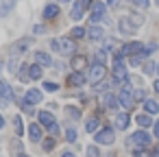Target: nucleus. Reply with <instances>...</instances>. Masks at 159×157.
I'll return each mask as SVG.
<instances>
[{"label": "nucleus", "mask_w": 159, "mask_h": 157, "mask_svg": "<svg viewBox=\"0 0 159 157\" xmlns=\"http://www.w3.org/2000/svg\"><path fill=\"white\" fill-rule=\"evenodd\" d=\"M105 74H107V70H105V63H98V61H94V63H92V68H89V72H87V81H89L92 85H96V83H100V81L105 79Z\"/></svg>", "instance_id": "nucleus-1"}, {"label": "nucleus", "mask_w": 159, "mask_h": 157, "mask_svg": "<svg viewBox=\"0 0 159 157\" xmlns=\"http://www.w3.org/2000/svg\"><path fill=\"white\" fill-rule=\"evenodd\" d=\"M146 44H142V42H126V44H122V48L116 53V57L118 59H124V57H133L137 50H142Z\"/></svg>", "instance_id": "nucleus-2"}, {"label": "nucleus", "mask_w": 159, "mask_h": 157, "mask_svg": "<svg viewBox=\"0 0 159 157\" xmlns=\"http://www.w3.org/2000/svg\"><path fill=\"white\" fill-rule=\"evenodd\" d=\"M118 31H120V35H135V33H137V26H135V22L131 20V16H124V18H120V22H118Z\"/></svg>", "instance_id": "nucleus-3"}, {"label": "nucleus", "mask_w": 159, "mask_h": 157, "mask_svg": "<svg viewBox=\"0 0 159 157\" xmlns=\"http://www.w3.org/2000/svg\"><path fill=\"white\" fill-rule=\"evenodd\" d=\"M96 142H98V144H105V146L113 144V142H116L113 129H111V127H102L100 131H96Z\"/></svg>", "instance_id": "nucleus-4"}, {"label": "nucleus", "mask_w": 159, "mask_h": 157, "mask_svg": "<svg viewBox=\"0 0 159 157\" xmlns=\"http://www.w3.org/2000/svg\"><path fill=\"white\" fill-rule=\"evenodd\" d=\"M89 11H92V13H89V20H92L94 24H98V22L105 20V16H107V5H105V2H94Z\"/></svg>", "instance_id": "nucleus-5"}, {"label": "nucleus", "mask_w": 159, "mask_h": 157, "mask_svg": "<svg viewBox=\"0 0 159 157\" xmlns=\"http://www.w3.org/2000/svg\"><path fill=\"white\" fill-rule=\"evenodd\" d=\"M85 81H87V74H85V70H72V74H68V85L70 87H81V85H85Z\"/></svg>", "instance_id": "nucleus-6"}, {"label": "nucleus", "mask_w": 159, "mask_h": 157, "mask_svg": "<svg viewBox=\"0 0 159 157\" xmlns=\"http://www.w3.org/2000/svg\"><path fill=\"white\" fill-rule=\"evenodd\" d=\"M39 124L46 127L50 133H57V118L50 111H39Z\"/></svg>", "instance_id": "nucleus-7"}, {"label": "nucleus", "mask_w": 159, "mask_h": 157, "mask_svg": "<svg viewBox=\"0 0 159 157\" xmlns=\"http://www.w3.org/2000/svg\"><path fill=\"white\" fill-rule=\"evenodd\" d=\"M133 146H137V148H144V146H148L150 144V135L146 133V131H135L133 135H131V140H129Z\"/></svg>", "instance_id": "nucleus-8"}, {"label": "nucleus", "mask_w": 159, "mask_h": 157, "mask_svg": "<svg viewBox=\"0 0 159 157\" xmlns=\"http://www.w3.org/2000/svg\"><path fill=\"white\" fill-rule=\"evenodd\" d=\"M111 72H113V79H116V81H124V79H126V66H124V61L116 57V59H113Z\"/></svg>", "instance_id": "nucleus-9"}, {"label": "nucleus", "mask_w": 159, "mask_h": 157, "mask_svg": "<svg viewBox=\"0 0 159 157\" xmlns=\"http://www.w3.org/2000/svg\"><path fill=\"white\" fill-rule=\"evenodd\" d=\"M31 44H33V37H22L20 42H16V46H13V55H16V57L24 55V53L31 48Z\"/></svg>", "instance_id": "nucleus-10"}, {"label": "nucleus", "mask_w": 159, "mask_h": 157, "mask_svg": "<svg viewBox=\"0 0 159 157\" xmlns=\"http://www.w3.org/2000/svg\"><path fill=\"white\" fill-rule=\"evenodd\" d=\"M13 98H16V94H13V87L5 83L2 92H0V107H7V105H9V103H11Z\"/></svg>", "instance_id": "nucleus-11"}, {"label": "nucleus", "mask_w": 159, "mask_h": 157, "mask_svg": "<svg viewBox=\"0 0 159 157\" xmlns=\"http://www.w3.org/2000/svg\"><path fill=\"white\" fill-rule=\"evenodd\" d=\"M57 16H59V5L57 2H48L44 7V11H42V18L44 20H55Z\"/></svg>", "instance_id": "nucleus-12"}, {"label": "nucleus", "mask_w": 159, "mask_h": 157, "mask_svg": "<svg viewBox=\"0 0 159 157\" xmlns=\"http://www.w3.org/2000/svg\"><path fill=\"white\" fill-rule=\"evenodd\" d=\"M83 13H85L83 2H81V0H74V2H72V9H70V18L79 22V20H83Z\"/></svg>", "instance_id": "nucleus-13"}, {"label": "nucleus", "mask_w": 159, "mask_h": 157, "mask_svg": "<svg viewBox=\"0 0 159 157\" xmlns=\"http://www.w3.org/2000/svg\"><path fill=\"white\" fill-rule=\"evenodd\" d=\"M61 39V55H72L74 50H76V46H74V39L70 37V35H66V37H59Z\"/></svg>", "instance_id": "nucleus-14"}, {"label": "nucleus", "mask_w": 159, "mask_h": 157, "mask_svg": "<svg viewBox=\"0 0 159 157\" xmlns=\"http://www.w3.org/2000/svg\"><path fill=\"white\" fill-rule=\"evenodd\" d=\"M24 100H26V103H31V105H37V103H42V90H37V87H31V90H26V94H24Z\"/></svg>", "instance_id": "nucleus-15"}, {"label": "nucleus", "mask_w": 159, "mask_h": 157, "mask_svg": "<svg viewBox=\"0 0 159 157\" xmlns=\"http://www.w3.org/2000/svg\"><path fill=\"white\" fill-rule=\"evenodd\" d=\"M100 103H102V107H107V109H118V107H120L118 98H116V96H111L109 92L100 94Z\"/></svg>", "instance_id": "nucleus-16"}, {"label": "nucleus", "mask_w": 159, "mask_h": 157, "mask_svg": "<svg viewBox=\"0 0 159 157\" xmlns=\"http://www.w3.org/2000/svg\"><path fill=\"white\" fill-rule=\"evenodd\" d=\"M35 63L48 68V66H52V57H50L48 53H44V50H37V53H35Z\"/></svg>", "instance_id": "nucleus-17"}, {"label": "nucleus", "mask_w": 159, "mask_h": 157, "mask_svg": "<svg viewBox=\"0 0 159 157\" xmlns=\"http://www.w3.org/2000/svg\"><path fill=\"white\" fill-rule=\"evenodd\" d=\"M87 37H89L92 42H100V39L105 37V31H102L100 26H96V24H94V26H89V29H87Z\"/></svg>", "instance_id": "nucleus-18"}, {"label": "nucleus", "mask_w": 159, "mask_h": 157, "mask_svg": "<svg viewBox=\"0 0 159 157\" xmlns=\"http://www.w3.org/2000/svg\"><path fill=\"white\" fill-rule=\"evenodd\" d=\"M129 122H131V118H129V113H126V111H120V113L116 116V127H118L120 131L129 129Z\"/></svg>", "instance_id": "nucleus-19"}, {"label": "nucleus", "mask_w": 159, "mask_h": 157, "mask_svg": "<svg viewBox=\"0 0 159 157\" xmlns=\"http://www.w3.org/2000/svg\"><path fill=\"white\" fill-rule=\"evenodd\" d=\"M29 74H31V81H39L44 76V66H39V63L29 66Z\"/></svg>", "instance_id": "nucleus-20"}, {"label": "nucleus", "mask_w": 159, "mask_h": 157, "mask_svg": "<svg viewBox=\"0 0 159 157\" xmlns=\"http://www.w3.org/2000/svg\"><path fill=\"white\" fill-rule=\"evenodd\" d=\"M29 137L31 142H42V124H29Z\"/></svg>", "instance_id": "nucleus-21"}, {"label": "nucleus", "mask_w": 159, "mask_h": 157, "mask_svg": "<svg viewBox=\"0 0 159 157\" xmlns=\"http://www.w3.org/2000/svg\"><path fill=\"white\" fill-rule=\"evenodd\" d=\"M13 7H16V0H0V18L9 16Z\"/></svg>", "instance_id": "nucleus-22"}, {"label": "nucleus", "mask_w": 159, "mask_h": 157, "mask_svg": "<svg viewBox=\"0 0 159 157\" xmlns=\"http://www.w3.org/2000/svg\"><path fill=\"white\" fill-rule=\"evenodd\" d=\"M70 63H72V70H85V66H87V59H85L83 55H74Z\"/></svg>", "instance_id": "nucleus-23"}, {"label": "nucleus", "mask_w": 159, "mask_h": 157, "mask_svg": "<svg viewBox=\"0 0 159 157\" xmlns=\"http://www.w3.org/2000/svg\"><path fill=\"white\" fill-rule=\"evenodd\" d=\"M98 127H100V118H98V116H92V118H87V122H85V131H87V133H94V131H98Z\"/></svg>", "instance_id": "nucleus-24"}, {"label": "nucleus", "mask_w": 159, "mask_h": 157, "mask_svg": "<svg viewBox=\"0 0 159 157\" xmlns=\"http://www.w3.org/2000/svg\"><path fill=\"white\" fill-rule=\"evenodd\" d=\"M144 109H146V113H159V103L152 100V98H146L144 100Z\"/></svg>", "instance_id": "nucleus-25"}, {"label": "nucleus", "mask_w": 159, "mask_h": 157, "mask_svg": "<svg viewBox=\"0 0 159 157\" xmlns=\"http://www.w3.org/2000/svg\"><path fill=\"white\" fill-rule=\"evenodd\" d=\"M72 39H83V37H87V31L83 29V26H74V29H70V33H68Z\"/></svg>", "instance_id": "nucleus-26"}, {"label": "nucleus", "mask_w": 159, "mask_h": 157, "mask_svg": "<svg viewBox=\"0 0 159 157\" xmlns=\"http://www.w3.org/2000/svg\"><path fill=\"white\" fill-rule=\"evenodd\" d=\"M66 118L79 120V118H81V109H79V107H74V105H68V107H66Z\"/></svg>", "instance_id": "nucleus-27"}, {"label": "nucleus", "mask_w": 159, "mask_h": 157, "mask_svg": "<svg viewBox=\"0 0 159 157\" xmlns=\"http://www.w3.org/2000/svg\"><path fill=\"white\" fill-rule=\"evenodd\" d=\"M135 122H137L142 129H146V127H150V124H152V120H150V113H139V116L135 118Z\"/></svg>", "instance_id": "nucleus-28"}, {"label": "nucleus", "mask_w": 159, "mask_h": 157, "mask_svg": "<svg viewBox=\"0 0 159 157\" xmlns=\"http://www.w3.org/2000/svg\"><path fill=\"white\" fill-rule=\"evenodd\" d=\"M7 70H9V72H11V74H16V72H18V70H20V61H18V59H16V55H11V59H9V61H7Z\"/></svg>", "instance_id": "nucleus-29"}, {"label": "nucleus", "mask_w": 159, "mask_h": 157, "mask_svg": "<svg viewBox=\"0 0 159 157\" xmlns=\"http://www.w3.org/2000/svg\"><path fill=\"white\" fill-rule=\"evenodd\" d=\"M18 79L22 83H29L31 81V74H29V66H20V72H18Z\"/></svg>", "instance_id": "nucleus-30"}, {"label": "nucleus", "mask_w": 159, "mask_h": 157, "mask_svg": "<svg viewBox=\"0 0 159 157\" xmlns=\"http://www.w3.org/2000/svg\"><path fill=\"white\" fill-rule=\"evenodd\" d=\"M142 70H144V74H155L157 66H155L152 61H144V63H142Z\"/></svg>", "instance_id": "nucleus-31"}, {"label": "nucleus", "mask_w": 159, "mask_h": 157, "mask_svg": "<svg viewBox=\"0 0 159 157\" xmlns=\"http://www.w3.org/2000/svg\"><path fill=\"white\" fill-rule=\"evenodd\" d=\"M55 146H57V142H55V137H46V140H44V144H42V148H44L46 153H50V150H52Z\"/></svg>", "instance_id": "nucleus-32"}, {"label": "nucleus", "mask_w": 159, "mask_h": 157, "mask_svg": "<svg viewBox=\"0 0 159 157\" xmlns=\"http://www.w3.org/2000/svg\"><path fill=\"white\" fill-rule=\"evenodd\" d=\"M50 50H55V53L61 55V39H59V37H52V39H50Z\"/></svg>", "instance_id": "nucleus-33"}, {"label": "nucleus", "mask_w": 159, "mask_h": 157, "mask_svg": "<svg viewBox=\"0 0 159 157\" xmlns=\"http://www.w3.org/2000/svg\"><path fill=\"white\" fill-rule=\"evenodd\" d=\"M13 127H16V135H22L24 127H22V118H20V116H16V118H13Z\"/></svg>", "instance_id": "nucleus-34"}, {"label": "nucleus", "mask_w": 159, "mask_h": 157, "mask_svg": "<svg viewBox=\"0 0 159 157\" xmlns=\"http://www.w3.org/2000/svg\"><path fill=\"white\" fill-rule=\"evenodd\" d=\"M85 155L87 157H100V150H98V146H87L85 148Z\"/></svg>", "instance_id": "nucleus-35"}, {"label": "nucleus", "mask_w": 159, "mask_h": 157, "mask_svg": "<svg viewBox=\"0 0 159 157\" xmlns=\"http://www.w3.org/2000/svg\"><path fill=\"white\" fill-rule=\"evenodd\" d=\"M131 5H133L135 9H146L150 2H148V0H131Z\"/></svg>", "instance_id": "nucleus-36"}, {"label": "nucleus", "mask_w": 159, "mask_h": 157, "mask_svg": "<svg viewBox=\"0 0 159 157\" xmlns=\"http://www.w3.org/2000/svg\"><path fill=\"white\" fill-rule=\"evenodd\" d=\"M44 90H46V92H57L59 85H57L55 81H44Z\"/></svg>", "instance_id": "nucleus-37"}, {"label": "nucleus", "mask_w": 159, "mask_h": 157, "mask_svg": "<svg viewBox=\"0 0 159 157\" xmlns=\"http://www.w3.org/2000/svg\"><path fill=\"white\" fill-rule=\"evenodd\" d=\"M66 140H68V142H74V140H76V131H74L72 127L66 129Z\"/></svg>", "instance_id": "nucleus-38"}, {"label": "nucleus", "mask_w": 159, "mask_h": 157, "mask_svg": "<svg viewBox=\"0 0 159 157\" xmlns=\"http://www.w3.org/2000/svg\"><path fill=\"white\" fill-rule=\"evenodd\" d=\"M135 100H146V90H135Z\"/></svg>", "instance_id": "nucleus-39"}, {"label": "nucleus", "mask_w": 159, "mask_h": 157, "mask_svg": "<svg viewBox=\"0 0 159 157\" xmlns=\"http://www.w3.org/2000/svg\"><path fill=\"white\" fill-rule=\"evenodd\" d=\"M96 90H98L100 94H105V92L109 90V85H107V83H96Z\"/></svg>", "instance_id": "nucleus-40"}, {"label": "nucleus", "mask_w": 159, "mask_h": 157, "mask_svg": "<svg viewBox=\"0 0 159 157\" xmlns=\"http://www.w3.org/2000/svg\"><path fill=\"white\" fill-rule=\"evenodd\" d=\"M133 157H148V153H146L144 148H139V150L135 148V150H133Z\"/></svg>", "instance_id": "nucleus-41"}, {"label": "nucleus", "mask_w": 159, "mask_h": 157, "mask_svg": "<svg viewBox=\"0 0 159 157\" xmlns=\"http://www.w3.org/2000/svg\"><path fill=\"white\" fill-rule=\"evenodd\" d=\"M152 129H155V137L159 140V120H155V122H152Z\"/></svg>", "instance_id": "nucleus-42"}, {"label": "nucleus", "mask_w": 159, "mask_h": 157, "mask_svg": "<svg viewBox=\"0 0 159 157\" xmlns=\"http://www.w3.org/2000/svg\"><path fill=\"white\" fill-rule=\"evenodd\" d=\"M107 5L109 7H118V5H122V0H107Z\"/></svg>", "instance_id": "nucleus-43"}, {"label": "nucleus", "mask_w": 159, "mask_h": 157, "mask_svg": "<svg viewBox=\"0 0 159 157\" xmlns=\"http://www.w3.org/2000/svg\"><path fill=\"white\" fill-rule=\"evenodd\" d=\"M81 2H83V7H85V11H87V9H92V5H94V2H92V0H81Z\"/></svg>", "instance_id": "nucleus-44"}, {"label": "nucleus", "mask_w": 159, "mask_h": 157, "mask_svg": "<svg viewBox=\"0 0 159 157\" xmlns=\"http://www.w3.org/2000/svg\"><path fill=\"white\" fill-rule=\"evenodd\" d=\"M33 33H44V26H42V24H37V26H33Z\"/></svg>", "instance_id": "nucleus-45"}, {"label": "nucleus", "mask_w": 159, "mask_h": 157, "mask_svg": "<svg viewBox=\"0 0 159 157\" xmlns=\"http://www.w3.org/2000/svg\"><path fill=\"white\" fill-rule=\"evenodd\" d=\"M61 157H74V153H70V150H63V153H61Z\"/></svg>", "instance_id": "nucleus-46"}, {"label": "nucleus", "mask_w": 159, "mask_h": 157, "mask_svg": "<svg viewBox=\"0 0 159 157\" xmlns=\"http://www.w3.org/2000/svg\"><path fill=\"white\" fill-rule=\"evenodd\" d=\"M152 90H155V92H157V94H159V79H157V81H155V83H152Z\"/></svg>", "instance_id": "nucleus-47"}, {"label": "nucleus", "mask_w": 159, "mask_h": 157, "mask_svg": "<svg viewBox=\"0 0 159 157\" xmlns=\"http://www.w3.org/2000/svg\"><path fill=\"white\" fill-rule=\"evenodd\" d=\"M59 5H72V0H57Z\"/></svg>", "instance_id": "nucleus-48"}, {"label": "nucleus", "mask_w": 159, "mask_h": 157, "mask_svg": "<svg viewBox=\"0 0 159 157\" xmlns=\"http://www.w3.org/2000/svg\"><path fill=\"white\" fill-rule=\"evenodd\" d=\"M0 129H5V118L0 116Z\"/></svg>", "instance_id": "nucleus-49"}, {"label": "nucleus", "mask_w": 159, "mask_h": 157, "mask_svg": "<svg viewBox=\"0 0 159 157\" xmlns=\"http://www.w3.org/2000/svg\"><path fill=\"white\" fill-rule=\"evenodd\" d=\"M2 87H5V81H2V79H0V92H2Z\"/></svg>", "instance_id": "nucleus-50"}, {"label": "nucleus", "mask_w": 159, "mask_h": 157, "mask_svg": "<svg viewBox=\"0 0 159 157\" xmlns=\"http://www.w3.org/2000/svg\"><path fill=\"white\" fill-rule=\"evenodd\" d=\"M18 157H31V155H26V153H20V155H18Z\"/></svg>", "instance_id": "nucleus-51"}, {"label": "nucleus", "mask_w": 159, "mask_h": 157, "mask_svg": "<svg viewBox=\"0 0 159 157\" xmlns=\"http://www.w3.org/2000/svg\"><path fill=\"white\" fill-rule=\"evenodd\" d=\"M157 74H159V63H157Z\"/></svg>", "instance_id": "nucleus-52"}, {"label": "nucleus", "mask_w": 159, "mask_h": 157, "mask_svg": "<svg viewBox=\"0 0 159 157\" xmlns=\"http://www.w3.org/2000/svg\"><path fill=\"white\" fill-rule=\"evenodd\" d=\"M0 70H2V61H0Z\"/></svg>", "instance_id": "nucleus-53"}, {"label": "nucleus", "mask_w": 159, "mask_h": 157, "mask_svg": "<svg viewBox=\"0 0 159 157\" xmlns=\"http://www.w3.org/2000/svg\"><path fill=\"white\" fill-rule=\"evenodd\" d=\"M109 157H116V155H109Z\"/></svg>", "instance_id": "nucleus-54"}]
</instances>
